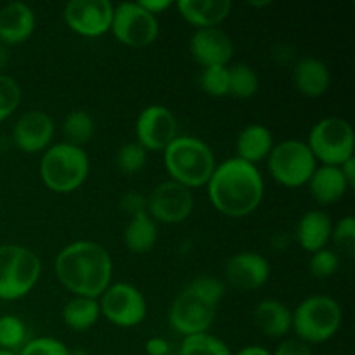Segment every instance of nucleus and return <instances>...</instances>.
Segmentation results:
<instances>
[{
  "label": "nucleus",
  "instance_id": "nucleus-7",
  "mask_svg": "<svg viewBox=\"0 0 355 355\" xmlns=\"http://www.w3.org/2000/svg\"><path fill=\"white\" fill-rule=\"evenodd\" d=\"M305 144L321 165L340 166L354 156L355 135L352 125L338 116L319 120L309 132Z\"/></svg>",
  "mask_w": 355,
  "mask_h": 355
},
{
  "label": "nucleus",
  "instance_id": "nucleus-44",
  "mask_svg": "<svg viewBox=\"0 0 355 355\" xmlns=\"http://www.w3.org/2000/svg\"><path fill=\"white\" fill-rule=\"evenodd\" d=\"M250 6L253 7H266V6H270L269 0H266V2H250Z\"/></svg>",
  "mask_w": 355,
  "mask_h": 355
},
{
  "label": "nucleus",
  "instance_id": "nucleus-23",
  "mask_svg": "<svg viewBox=\"0 0 355 355\" xmlns=\"http://www.w3.org/2000/svg\"><path fill=\"white\" fill-rule=\"evenodd\" d=\"M274 135L266 125L252 123L239 132L236 139V158L243 159L246 163H252L257 166V163L267 159L274 148Z\"/></svg>",
  "mask_w": 355,
  "mask_h": 355
},
{
  "label": "nucleus",
  "instance_id": "nucleus-36",
  "mask_svg": "<svg viewBox=\"0 0 355 355\" xmlns=\"http://www.w3.org/2000/svg\"><path fill=\"white\" fill-rule=\"evenodd\" d=\"M71 350L58 338L52 336H38V338L28 340L17 355H69Z\"/></svg>",
  "mask_w": 355,
  "mask_h": 355
},
{
  "label": "nucleus",
  "instance_id": "nucleus-5",
  "mask_svg": "<svg viewBox=\"0 0 355 355\" xmlns=\"http://www.w3.org/2000/svg\"><path fill=\"white\" fill-rule=\"evenodd\" d=\"M343 312L338 302L328 295H312L291 312V329L307 345H319L338 333Z\"/></svg>",
  "mask_w": 355,
  "mask_h": 355
},
{
  "label": "nucleus",
  "instance_id": "nucleus-21",
  "mask_svg": "<svg viewBox=\"0 0 355 355\" xmlns=\"http://www.w3.org/2000/svg\"><path fill=\"white\" fill-rule=\"evenodd\" d=\"M331 83L329 69L321 59L304 58L293 68V85L302 96L318 99L324 96Z\"/></svg>",
  "mask_w": 355,
  "mask_h": 355
},
{
  "label": "nucleus",
  "instance_id": "nucleus-28",
  "mask_svg": "<svg viewBox=\"0 0 355 355\" xmlns=\"http://www.w3.org/2000/svg\"><path fill=\"white\" fill-rule=\"evenodd\" d=\"M259 75L248 64L229 66V94L234 99H252L259 92Z\"/></svg>",
  "mask_w": 355,
  "mask_h": 355
},
{
  "label": "nucleus",
  "instance_id": "nucleus-38",
  "mask_svg": "<svg viewBox=\"0 0 355 355\" xmlns=\"http://www.w3.org/2000/svg\"><path fill=\"white\" fill-rule=\"evenodd\" d=\"M272 355H314V354H312L311 345H307V343H304L298 338H290L281 342L279 345H277L276 352Z\"/></svg>",
  "mask_w": 355,
  "mask_h": 355
},
{
  "label": "nucleus",
  "instance_id": "nucleus-43",
  "mask_svg": "<svg viewBox=\"0 0 355 355\" xmlns=\"http://www.w3.org/2000/svg\"><path fill=\"white\" fill-rule=\"evenodd\" d=\"M7 62H9V52H7L6 45L0 44V73H2V69L6 68Z\"/></svg>",
  "mask_w": 355,
  "mask_h": 355
},
{
  "label": "nucleus",
  "instance_id": "nucleus-27",
  "mask_svg": "<svg viewBox=\"0 0 355 355\" xmlns=\"http://www.w3.org/2000/svg\"><path fill=\"white\" fill-rule=\"evenodd\" d=\"M62 134H64L68 144L83 148L96 134V123L94 118L87 111L76 110L66 114L62 121Z\"/></svg>",
  "mask_w": 355,
  "mask_h": 355
},
{
  "label": "nucleus",
  "instance_id": "nucleus-1",
  "mask_svg": "<svg viewBox=\"0 0 355 355\" xmlns=\"http://www.w3.org/2000/svg\"><path fill=\"white\" fill-rule=\"evenodd\" d=\"M207 191L210 203L218 214L241 218L252 215L260 207L266 184L259 166L234 156L215 166Z\"/></svg>",
  "mask_w": 355,
  "mask_h": 355
},
{
  "label": "nucleus",
  "instance_id": "nucleus-31",
  "mask_svg": "<svg viewBox=\"0 0 355 355\" xmlns=\"http://www.w3.org/2000/svg\"><path fill=\"white\" fill-rule=\"evenodd\" d=\"M148 162V151L139 142H128L116 153V166L125 175L139 173Z\"/></svg>",
  "mask_w": 355,
  "mask_h": 355
},
{
  "label": "nucleus",
  "instance_id": "nucleus-17",
  "mask_svg": "<svg viewBox=\"0 0 355 355\" xmlns=\"http://www.w3.org/2000/svg\"><path fill=\"white\" fill-rule=\"evenodd\" d=\"M189 51L201 68L229 66L234 55V44L220 28H201L191 37Z\"/></svg>",
  "mask_w": 355,
  "mask_h": 355
},
{
  "label": "nucleus",
  "instance_id": "nucleus-37",
  "mask_svg": "<svg viewBox=\"0 0 355 355\" xmlns=\"http://www.w3.org/2000/svg\"><path fill=\"white\" fill-rule=\"evenodd\" d=\"M146 207H148V198L137 191H128L120 198V208L128 217L142 214V211H146Z\"/></svg>",
  "mask_w": 355,
  "mask_h": 355
},
{
  "label": "nucleus",
  "instance_id": "nucleus-25",
  "mask_svg": "<svg viewBox=\"0 0 355 355\" xmlns=\"http://www.w3.org/2000/svg\"><path fill=\"white\" fill-rule=\"evenodd\" d=\"M158 241V224L148 215V211L130 217L125 225L123 243L134 255H146L151 252Z\"/></svg>",
  "mask_w": 355,
  "mask_h": 355
},
{
  "label": "nucleus",
  "instance_id": "nucleus-9",
  "mask_svg": "<svg viewBox=\"0 0 355 355\" xmlns=\"http://www.w3.org/2000/svg\"><path fill=\"white\" fill-rule=\"evenodd\" d=\"M97 302L101 315L118 328H135L148 315L146 297L130 283H111Z\"/></svg>",
  "mask_w": 355,
  "mask_h": 355
},
{
  "label": "nucleus",
  "instance_id": "nucleus-45",
  "mask_svg": "<svg viewBox=\"0 0 355 355\" xmlns=\"http://www.w3.org/2000/svg\"><path fill=\"white\" fill-rule=\"evenodd\" d=\"M0 355H17V354H14V352H7V350H2V349H0Z\"/></svg>",
  "mask_w": 355,
  "mask_h": 355
},
{
  "label": "nucleus",
  "instance_id": "nucleus-16",
  "mask_svg": "<svg viewBox=\"0 0 355 355\" xmlns=\"http://www.w3.org/2000/svg\"><path fill=\"white\" fill-rule=\"evenodd\" d=\"M224 277L239 291H255L270 277V266L263 255L257 252H241L225 262Z\"/></svg>",
  "mask_w": 355,
  "mask_h": 355
},
{
  "label": "nucleus",
  "instance_id": "nucleus-11",
  "mask_svg": "<svg viewBox=\"0 0 355 355\" xmlns=\"http://www.w3.org/2000/svg\"><path fill=\"white\" fill-rule=\"evenodd\" d=\"M110 31L125 47L144 49L158 38L159 23L139 2H121L114 6Z\"/></svg>",
  "mask_w": 355,
  "mask_h": 355
},
{
  "label": "nucleus",
  "instance_id": "nucleus-8",
  "mask_svg": "<svg viewBox=\"0 0 355 355\" xmlns=\"http://www.w3.org/2000/svg\"><path fill=\"white\" fill-rule=\"evenodd\" d=\"M267 168L279 186L297 189L307 186L312 173L318 168V162L305 142L286 139L274 144L272 151L267 156Z\"/></svg>",
  "mask_w": 355,
  "mask_h": 355
},
{
  "label": "nucleus",
  "instance_id": "nucleus-13",
  "mask_svg": "<svg viewBox=\"0 0 355 355\" xmlns=\"http://www.w3.org/2000/svg\"><path fill=\"white\" fill-rule=\"evenodd\" d=\"M114 6L107 0H71L64 6V23L83 38H99L111 30Z\"/></svg>",
  "mask_w": 355,
  "mask_h": 355
},
{
  "label": "nucleus",
  "instance_id": "nucleus-18",
  "mask_svg": "<svg viewBox=\"0 0 355 355\" xmlns=\"http://www.w3.org/2000/svg\"><path fill=\"white\" fill-rule=\"evenodd\" d=\"M37 17L23 2H10L0 9V44L6 47L21 45L33 35Z\"/></svg>",
  "mask_w": 355,
  "mask_h": 355
},
{
  "label": "nucleus",
  "instance_id": "nucleus-34",
  "mask_svg": "<svg viewBox=\"0 0 355 355\" xmlns=\"http://www.w3.org/2000/svg\"><path fill=\"white\" fill-rule=\"evenodd\" d=\"M21 103V87L12 76L0 73V123L17 110Z\"/></svg>",
  "mask_w": 355,
  "mask_h": 355
},
{
  "label": "nucleus",
  "instance_id": "nucleus-29",
  "mask_svg": "<svg viewBox=\"0 0 355 355\" xmlns=\"http://www.w3.org/2000/svg\"><path fill=\"white\" fill-rule=\"evenodd\" d=\"M179 355H232L224 340L211 333L184 336L180 342Z\"/></svg>",
  "mask_w": 355,
  "mask_h": 355
},
{
  "label": "nucleus",
  "instance_id": "nucleus-35",
  "mask_svg": "<svg viewBox=\"0 0 355 355\" xmlns=\"http://www.w3.org/2000/svg\"><path fill=\"white\" fill-rule=\"evenodd\" d=\"M331 241L338 250H342L345 255L352 257L355 252V217L347 215L340 218L331 231Z\"/></svg>",
  "mask_w": 355,
  "mask_h": 355
},
{
  "label": "nucleus",
  "instance_id": "nucleus-40",
  "mask_svg": "<svg viewBox=\"0 0 355 355\" xmlns=\"http://www.w3.org/2000/svg\"><path fill=\"white\" fill-rule=\"evenodd\" d=\"M146 354L148 355H168L170 343L162 336H153L146 342Z\"/></svg>",
  "mask_w": 355,
  "mask_h": 355
},
{
  "label": "nucleus",
  "instance_id": "nucleus-2",
  "mask_svg": "<svg viewBox=\"0 0 355 355\" xmlns=\"http://www.w3.org/2000/svg\"><path fill=\"white\" fill-rule=\"evenodd\" d=\"M54 272L73 297L99 298L113 281V260L94 241H75L58 253Z\"/></svg>",
  "mask_w": 355,
  "mask_h": 355
},
{
  "label": "nucleus",
  "instance_id": "nucleus-19",
  "mask_svg": "<svg viewBox=\"0 0 355 355\" xmlns=\"http://www.w3.org/2000/svg\"><path fill=\"white\" fill-rule=\"evenodd\" d=\"M184 21L201 28H218L231 16L232 3L229 0H179L173 3Z\"/></svg>",
  "mask_w": 355,
  "mask_h": 355
},
{
  "label": "nucleus",
  "instance_id": "nucleus-41",
  "mask_svg": "<svg viewBox=\"0 0 355 355\" xmlns=\"http://www.w3.org/2000/svg\"><path fill=\"white\" fill-rule=\"evenodd\" d=\"M340 170H342L343 179L347 180L350 189L355 187V156H352L350 159H347L345 163H342V165H340Z\"/></svg>",
  "mask_w": 355,
  "mask_h": 355
},
{
  "label": "nucleus",
  "instance_id": "nucleus-22",
  "mask_svg": "<svg viewBox=\"0 0 355 355\" xmlns=\"http://www.w3.org/2000/svg\"><path fill=\"white\" fill-rule=\"evenodd\" d=\"M307 187L314 201H318L322 207L338 203L340 200H343L347 191L350 189L347 180L343 179L340 166L329 165H318L311 180H309Z\"/></svg>",
  "mask_w": 355,
  "mask_h": 355
},
{
  "label": "nucleus",
  "instance_id": "nucleus-3",
  "mask_svg": "<svg viewBox=\"0 0 355 355\" xmlns=\"http://www.w3.org/2000/svg\"><path fill=\"white\" fill-rule=\"evenodd\" d=\"M163 162L170 180L187 189L207 186L217 166L210 146L201 139L187 135H177L173 139L172 144L163 151Z\"/></svg>",
  "mask_w": 355,
  "mask_h": 355
},
{
  "label": "nucleus",
  "instance_id": "nucleus-4",
  "mask_svg": "<svg viewBox=\"0 0 355 355\" xmlns=\"http://www.w3.org/2000/svg\"><path fill=\"white\" fill-rule=\"evenodd\" d=\"M40 179L49 191L69 194L83 186L90 172V159L85 149L59 142L44 151L40 159Z\"/></svg>",
  "mask_w": 355,
  "mask_h": 355
},
{
  "label": "nucleus",
  "instance_id": "nucleus-33",
  "mask_svg": "<svg viewBox=\"0 0 355 355\" xmlns=\"http://www.w3.org/2000/svg\"><path fill=\"white\" fill-rule=\"evenodd\" d=\"M340 267V257L335 250L322 248L319 252L312 253L309 260V272L315 279H328L333 274H336Z\"/></svg>",
  "mask_w": 355,
  "mask_h": 355
},
{
  "label": "nucleus",
  "instance_id": "nucleus-6",
  "mask_svg": "<svg viewBox=\"0 0 355 355\" xmlns=\"http://www.w3.org/2000/svg\"><path fill=\"white\" fill-rule=\"evenodd\" d=\"M42 276V262L33 250L21 245H0V300L26 297Z\"/></svg>",
  "mask_w": 355,
  "mask_h": 355
},
{
  "label": "nucleus",
  "instance_id": "nucleus-20",
  "mask_svg": "<svg viewBox=\"0 0 355 355\" xmlns=\"http://www.w3.org/2000/svg\"><path fill=\"white\" fill-rule=\"evenodd\" d=\"M333 220L324 210H309L302 215L297 224V241L302 250L307 253H315L322 248H328L331 241Z\"/></svg>",
  "mask_w": 355,
  "mask_h": 355
},
{
  "label": "nucleus",
  "instance_id": "nucleus-42",
  "mask_svg": "<svg viewBox=\"0 0 355 355\" xmlns=\"http://www.w3.org/2000/svg\"><path fill=\"white\" fill-rule=\"evenodd\" d=\"M232 355H272V352L262 345H248L243 347L241 350H238V352Z\"/></svg>",
  "mask_w": 355,
  "mask_h": 355
},
{
  "label": "nucleus",
  "instance_id": "nucleus-14",
  "mask_svg": "<svg viewBox=\"0 0 355 355\" xmlns=\"http://www.w3.org/2000/svg\"><path fill=\"white\" fill-rule=\"evenodd\" d=\"M179 125L168 107L151 104L139 113L135 121V137L146 151H165L177 137Z\"/></svg>",
  "mask_w": 355,
  "mask_h": 355
},
{
  "label": "nucleus",
  "instance_id": "nucleus-26",
  "mask_svg": "<svg viewBox=\"0 0 355 355\" xmlns=\"http://www.w3.org/2000/svg\"><path fill=\"white\" fill-rule=\"evenodd\" d=\"M101 318L99 302L96 298L73 297L62 309V322L71 331L82 333L96 326Z\"/></svg>",
  "mask_w": 355,
  "mask_h": 355
},
{
  "label": "nucleus",
  "instance_id": "nucleus-10",
  "mask_svg": "<svg viewBox=\"0 0 355 355\" xmlns=\"http://www.w3.org/2000/svg\"><path fill=\"white\" fill-rule=\"evenodd\" d=\"M217 307L218 305L201 297L196 290L187 284L170 305L168 324L182 338L208 333L217 315Z\"/></svg>",
  "mask_w": 355,
  "mask_h": 355
},
{
  "label": "nucleus",
  "instance_id": "nucleus-30",
  "mask_svg": "<svg viewBox=\"0 0 355 355\" xmlns=\"http://www.w3.org/2000/svg\"><path fill=\"white\" fill-rule=\"evenodd\" d=\"M26 324L17 315H0V349L17 354L28 342Z\"/></svg>",
  "mask_w": 355,
  "mask_h": 355
},
{
  "label": "nucleus",
  "instance_id": "nucleus-24",
  "mask_svg": "<svg viewBox=\"0 0 355 355\" xmlns=\"http://www.w3.org/2000/svg\"><path fill=\"white\" fill-rule=\"evenodd\" d=\"M253 322L267 338H283L291 331V311L281 300L267 298L253 311Z\"/></svg>",
  "mask_w": 355,
  "mask_h": 355
},
{
  "label": "nucleus",
  "instance_id": "nucleus-15",
  "mask_svg": "<svg viewBox=\"0 0 355 355\" xmlns=\"http://www.w3.org/2000/svg\"><path fill=\"white\" fill-rule=\"evenodd\" d=\"M54 132V120L45 111H26L14 123L12 141L19 151L26 155H37L51 148Z\"/></svg>",
  "mask_w": 355,
  "mask_h": 355
},
{
  "label": "nucleus",
  "instance_id": "nucleus-39",
  "mask_svg": "<svg viewBox=\"0 0 355 355\" xmlns=\"http://www.w3.org/2000/svg\"><path fill=\"white\" fill-rule=\"evenodd\" d=\"M139 6L148 10L149 14L158 17L159 14L166 12L170 7H173V2L172 0H139Z\"/></svg>",
  "mask_w": 355,
  "mask_h": 355
},
{
  "label": "nucleus",
  "instance_id": "nucleus-12",
  "mask_svg": "<svg viewBox=\"0 0 355 355\" xmlns=\"http://www.w3.org/2000/svg\"><path fill=\"white\" fill-rule=\"evenodd\" d=\"M193 208L194 198L191 189L173 180H165L158 184L148 196L146 211L156 224L173 225L187 220L193 214Z\"/></svg>",
  "mask_w": 355,
  "mask_h": 355
},
{
  "label": "nucleus",
  "instance_id": "nucleus-32",
  "mask_svg": "<svg viewBox=\"0 0 355 355\" xmlns=\"http://www.w3.org/2000/svg\"><path fill=\"white\" fill-rule=\"evenodd\" d=\"M200 87L211 97H224L229 94V66H210L201 69Z\"/></svg>",
  "mask_w": 355,
  "mask_h": 355
}]
</instances>
